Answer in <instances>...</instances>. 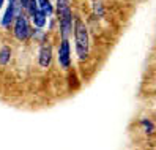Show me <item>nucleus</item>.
<instances>
[{
  "label": "nucleus",
  "instance_id": "nucleus-1",
  "mask_svg": "<svg viewBox=\"0 0 156 150\" xmlns=\"http://www.w3.org/2000/svg\"><path fill=\"white\" fill-rule=\"evenodd\" d=\"M74 38H76V52L80 60H85L88 57V32L85 24L79 17L74 19Z\"/></svg>",
  "mask_w": 156,
  "mask_h": 150
},
{
  "label": "nucleus",
  "instance_id": "nucleus-3",
  "mask_svg": "<svg viewBox=\"0 0 156 150\" xmlns=\"http://www.w3.org/2000/svg\"><path fill=\"white\" fill-rule=\"evenodd\" d=\"M14 21H16L14 22V36H16V40L27 41L30 38V24H29V19L25 17L24 13H21Z\"/></svg>",
  "mask_w": 156,
  "mask_h": 150
},
{
  "label": "nucleus",
  "instance_id": "nucleus-8",
  "mask_svg": "<svg viewBox=\"0 0 156 150\" xmlns=\"http://www.w3.org/2000/svg\"><path fill=\"white\" fill-rule=\"evenodd\" d=\"M11 59V49L5 46V48L0 49V65H6Z\"/></svg>",
  "mask_w": 156,
  "mask_h": 150
},
{
  "label": "nucleus",
  "instance_id": "nucleus-6",
  "mask_svg": "<svg viewBox=\"0 0 156 150\" xmlns=\"http://www.w3.org/2000/svg\"><path fill=\"white\" fill-rule=\"evenodd\" d=\"M30 17H32V22H33V25L36 27V29H44L46 21H48V16L44 14V11H41L40 8H36L35 13Z\"/></svg>",
  "mask_w": 156,
  "mask_h": 150
},
{
  "label": "nucleus",
  "instance_id": "nucleus-11",
  "mask_svg": "<svg viewBox=\"0 0 156 150\" xmlns=\"http://www.w3.org/2000/svg\"><path fill=\"white\" fill-rule=\"evenodd\" d=\"M3 6V0H0V8H2Z\"/></svg>",
  "mask_w": 156,
  "mask_h": 150
},
{
  "label": "nucleus",
  "instance_id": "nucleus-9",
  "mask_svg": "<svg viewBox=\"0 0 156 150\" xmlns=\"http://www.w3.org/2000/svg\"><path fill=\"white\" fill-rule=\"evenodd\" d=\"M142 125L147 128V130H145L147 133H151V131H153V123H151V122H148V120H142Z\"/></svg>",
  "mask_w": 156,
  "mask_h": 150
},
{
  "label": "nucleus",
  "instance_id": "nucleus-4",
  "mask_svg": "<svg viewBox=\"0 0 156 150\" xmlns=\"http://www.w3.org/2000/svg\"><path fill=\"white\" fill-rule=\"evenodd\" d=\"M58 63L62 68H69L71 67V51H69V41L68 38H63L58 46Z\"/></svg>",
  "mask_w": 156,
  "mask_h": 150
},
{
  "label": "nucleus",
  "instance_id": "nucleus-7",
  "mask_svg": "<svg viewBox=\"0 0 156 150\" xmlns=\"http://www.w3.org/2000/svg\"><path fill=\"white\" fill-rule=\"evenodd\" d=\"M36 3H38V8L41 11H44V14L51 17L52 13H54V6L51 3V0H36Z\"/></svg>",
  "mask_w": 156,
  "mask_h": 150
},
{
  "label": "nucleus",
  "instance_id": "nucleus-2",
  "mask_svg": "<svg viewBox=\"0 0 156 150\" xmlns=\"http://www.w3.org/2000/svg\"><path fill=\"white\" fill-rule=\"evenodd\" d=\"M57 13L60 21V33L62 38H68L73 32V13L69 6V0H57Z\"/></svg>",
  "mask_w": 156,
  "mask_h": 150
},
{
  "label": "nucleus",
  "instance_id": "nucleus-5",
  "mask_svg": "<svg viewBox=\"0 0 156 150\" xmlns=\"http://www.w3.org/2000/svg\"><path fill=\"white\" fill-rule=\"evenodd\" d=\"M51 60H52V46L51 44H43L41 46V49H40V65L43 68L46 67H49L51 65Z\"/></svg>",
  "mask_w": 156,
  "mask_h": 150
},
{
  "label": "nucleus",
  "instance_id": "nucleus-12",
  "mask_svg": "<svg viewBox=\"0 0 156 150\" xmlns=\"http://www.w3.org/2000/svg\"><path fill=\"white\" fill-rule=\"evenodd\" d=\"M10 2H13V0H10Z\"/></svg>",
  "mask_w": 156,
  "mask_h": 150
},
{
  "label": "nucleus",
  "instance_id": "nucleus-10",
  "mask_svg": "<svg viewBox=\"0 0 156 150\" xmlns=\"http://www.w3.org/2000/svg\"><path fill=\"white\" fill-rule=\"evenodd\" d=\"M19 3H21V6H22V10H27V6H29L30 0H19Z\"/></svg>",
  "mask_w": 156,
  "mask_h": 150
}]
</instances>
